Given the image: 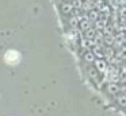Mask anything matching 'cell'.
Returning <instances> with one entry per match:
<instances>
[{
    "instance_id": "6da1fadb",
    "label": "cell",
    "mask_w": 126,
    "mask_h": 116,
    "mask_svg": "<svg viewBox=\"0 0 126 116\" xmlns=\"http://www.w3.org/2000/svg\"><path fill=\"white\" fill-rule=\"evenodd\" d=\"M4 61L8 65H16L20 61V54L16 50H7L4 54Z\"/></svg>"
},
{
    "instance_id": "7a4b0ae2",
    "label": "cell",
    "mask_w": 126,
    "mask_h": 116,
    "mask_svg": "<svg viewBox=\"0 0 126 116\" xmlns=\"http://www.w3.org/2000/svg\"><path fill=\"white\" fill-rule=\"evenodd\" d=\"M95 69L98 70L99 73H106L107 70H109V65H107V62L104 61L103 58H98L95 59Z\"/></svg>"
},
{
    "instance_id": "3957f363",
    "label": "cell",
    "mask_w": 126,
    "mask_h": 116,
    "mask_svg": "<svg viewBox=\"0 0 126 116\" xmlns=\"http://www.w3.org/2000/svg\"><path fill=\"white\" fill-rule=\"evenodd\" d=\"M107 92H109L110 94H118L121 92V88L118 84L115 82H110L109 85H107Z\"/></svg>"
},
{
    "instance_id": "277c9868",
    "label": "cell",
    "mask_w": 126,
    "mask_h": 116,
    "mask_svg": "<svg viewBox=\"0 0 126 116\" xmlns=\"http://www.w3.org/2000/svg\"><path fill=\"white\" fill-rule=\"evenodd\" d=\"M88 76H90L91 80H94V81L99 80V72L95 69V67H88Z\"/></svg>"
},
{
    "instance_id": "5b68a950",
    "label": "cell",
    "mask_w": 126,
    "mask_h": 116,
    "mask_svg": "<svg viewBox=\"0 0 126 116\" xmlns=\"http://www.w3.org/2000/svg\"><path fill=\"white\" fill-rule=\"evenodd\" d=\"M95 35H96V30L95 28H88L87 31H84V38L85 39H95Z\"/></svg>"
},
{
    "instance_id": "8992f818",
    "label": "cell",
    "mask_w": 126,
    "mask_h": 116,
    "mask_svg": "<svg viewBox=\"0 0 126 116\" xmlns=\"http://www.w3.org/2000/svg\"><path fill=\"white\" fill-rule=\"evenodd\" d=\"M83 58H84L85 62H95V55H94L92 51H87V53H84V55H83Z\"/></svg>"
},
{
    "instance_id": "52a82bcc",
    "label": "cell",
    "mask_w": 126,
    "mask_h": 116,
    "mask_svg": "<svg viewBox=\"0 0 126 116\" xmlns=\"http://www.w3.org/2000/svg\"><path fill=\"white\" fill-rule=\"evenodd\" d=\"M117 103H118V105L126 108V94H119L117 97Z\"/></svg>"
},
{
    "instance_id": "ba28073f",
    "label": "cell",
    "mask_w": 126,
    "mask_h": 116,
    "mask_svg": "<svg viewBox=\"0 0 126 116\" xmlns=\"http://www.w3.org/2000/svg\"><path fill=\"white\" fill-rule=\"evenodd\" d=\"M61 10H63L64 13H69L72 11V5L69 4V3H63V4H61Z\"/></svg>"
},
{
    "instance_id": "9c48e42d",
    "label": "cell",
    "mask_w": 126,
    "mask_h": 116,
    "mask_svg": "<svg viewBox=\"0 0 126 116\" xmlns=\"http://www.w3.org/2000/svg\"><path fill=\"white\" fill-rule=\"evenodd\" d=\"M118 57L122 59H126V47H121V50L118 51Z\"/></svg>"
},
{
    "instance_id": "30bf717a",
    "label": "cell",
    "mask_w": 126,
    "mask_h": 116,
    "mask_svg": "<svg viewBox=\"0 0 126 116\" xmlns=\"http://www.w3.org/2000/svg\"><path fill=\"white\" fill-rule=\"evenodd\" d=\"M121 15H122L123 18H126V8H122V10H121Z\"/></svg>"
}]
</instances>
